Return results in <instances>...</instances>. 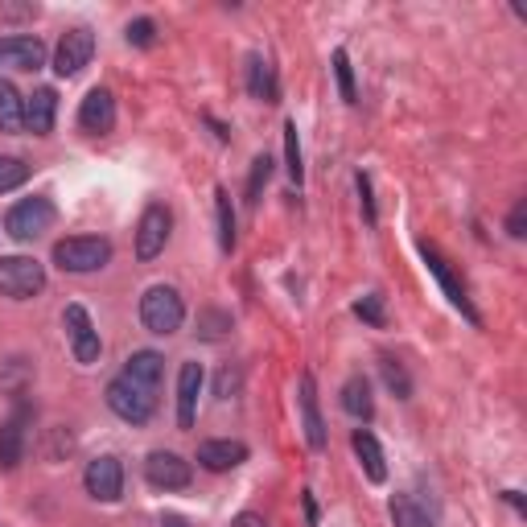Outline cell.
Segmentation results:
<instances>
[{
  "instance_id": "28",
  "label": "cell",
  "mask_w": 527,
  "mask_h": 527,
  "mask_svg": "<svg viewBox=\"0 0 527 527\" xmlns=\"http://www.w3.org/2000/svg\"><path fill=\"white\" fill-rule=\"evenodd\" d=\"M392 523H396V527H433L429 515L420 511L408 495H396V499H392Z\"/></svg>"
},
{
  "instance_id": "31",
  "label": "cell",
  "mask_w": 527,
  "mask_h": 527,
  "mask_svg": "<svg viewBox=\"0 0 527 527\" xmlns=\"http://www.w3.org/2000/svg\"><path fill=\"white\" fill-rule=\"evenodd\" d=\"M272 157L268 153H260L256 161H252V178H248V202H260V194H264V186H268V178H272Z\"/></svg>"
},
{
  "instance_id": "21",
  "label": "cell",
  "mask_w": 527,
  "mask_h": 527,
  "mask_svg": "<svg viewBox=\"0 0 527 527\" xmlns=\"http://www.w3.org/2000/svg\"><path fill=\"white\" fill-rule=\"evenodd\" d=\"M161 371H165V359L157 350H136V355H128V363H124V379L140 383V388H149V392H157Z\"/></svg>"
},
{
  "instance_id": "10",
  "label": "cell",
  "mask_w": 527,
  "mask_h": 527,
  "mask_svg": "<svg viewBox=\"0 0 527 527\" xmlns=\"http://www.w3.org/2000/svg\"><path fill=\"white\" fill-rule=\"evenodd\" d=\"M83 486H87L91 499L116 503L124 495V466H120V458H95V462H87Z\"/></svg>"
},
{
  "instance_id": "30",
  "label": "cell",
  "mask_w": 527,
  "mask_h": 527,
  "mask_svg": "<svg viewBox=\"0 0 527 527\" xmlns=\"http://www.w3.org/2000/svg\"><path fill=\"white\" fill-rule=\"evenodd\" d=\"M334 75H338V91H342V99H346V103H355L359 91H355V70H350L346 50H334Z\"/></svg>"
},
{
  "instance_id": "29",
  "label": "cell",
  "mask_w": 527,
  "mask_h": 527,
  "mask_svg": "<svg viewBox=\"0 0 527 527\" xmlns=\"http://www.w3.org/2000/svg\"><path fill=\"white\" fill-rule=\"evenodd\" d=\"M29 182V165L21 157H0V194H9Z\"/></svg>"
},
{
  "instance_id": "18",
  "label": "cell",
  "mask_w": 527,
  "mask_h": 527,
  "mask_svg": "<svg viewBox=\"0 0 527 527\" xmlns=\"http://www.w3.org/2000/svg\"><path fill=\"white\" fill-rule=\"evenodd\" d=\"M198 392H202V367L198 363H182V371H178V425L182 429H194Z\"/></svg>"
},
{
  "instance_id": "37",
  "label": "cell",
  "mask_w": 527,
  "mask_h": 527,
  "mask_svg": "<svg viewBox=\"0 0 527 527\" xmlns=\"http://www.w3.org/2000/svg\"><path fill=\"white\" fill-rule=\"evenodd\" d=\"M231 527H268V519H264V515H256V511H243V515H235V519H231Z\"/></svg>"
},
{
  "instance_id": "35",
  "label": "cell",
  "mask_w": 527,
  "mask_h": 527,
  "mask_svg": "<svg viewBox=\"0 0 527 527\" xmlns=\"http://www.w3.org/2000/svg\"><path fill=\"white\" fill-rule=\"evenodd\" d=\"M507 235H511V239H523V235H527V198H519L515 210L507 215Z\"/></svg>"
},
{
  "instance_id": "6",
  "label": "cell",
  "mask_w": 527,
  "mask_h": 527,
  "mask_svg": "<svg viewBox=\"0 0 527 527\" xmlns=\"http://www.w3.org/2000/svg\"><path fill=\"white\" fill-rule=\"evenodd\" d=\"M169 231H173L169 206L149 202L145 215H140V223H136V260H157L165 252V243H169Z\"/></svg>"
},
{
  "instance_id": "16",
  "label": "cell",
  "mask_w": 527,
  "mask_h": 527,
  "mask_svg": "<svg viewBox=\"0 0 527 527\" xmlns=\"http://www.w3.org/2000/svg\"><path fill=\"white\" fill-rule=\"evenodd\" d=\"M25 425H29V408H17L5 425H0V470H17L25 458Z\"/></svg>"
},
{
  "instance_id": "26",
  "label": "cell",
  "mask_w": 527,
  "mask_h": 527,
  "mask_svg": "<svg viewBox=\"0 0 527 527\" xmlns=\"http://www.w3.org/2000/svg\"><path fill=\"white\" fill-rule=\"evenodd\" d=\"M227 334H231V313H223V309H202L198 313V338L219 342Z\"/></svg>"
},
{
  "instance_id": "2",
  "label": "cell",
  "mask_w": 527,
  "mask_h": 527,
  "mask_svg": "<svg viewBox=\"0 0 527 527\" xmlns=\"http://www.w3.org/2000/svg\"><path fill=\"white\" fill-rule=\"evenodd\" d=\"M112 260V243L99 239V235H75V239H58L54 243V264L62 272H99L103 264Z\"/></svg>"
},
{
  "instance_id": "4",
  "label": "cell",
  "mask_w": 527,
  "mask_h": 527,
  "mask_svg": "<svg viewBox=\"0 0 527 527\" xmlns=\"http://www.w3.org/2000/svg\"><path fill=\"white\" fill-rule=\"evenodd\" d=\"M54 227V202L42 198V194H33V198H21L9 215H5V231L17 239V243H29V239H38Z\"/></svg>"
},
{
  "instance_id": "39",
  "label": "cell",
  "mask_w": 527,
  "mask_h": 527,
  "mask_svg": "<svg viewBox=\"0 0 527 527\" xmlns=\"http://www.w3.org/2000/svg\"><path fill=\"white\" fill-rule=\"evenodd\" d=\"M161 527H186V523H182L178 515H165V519H161Z\"/></svg>"
},
{
  "instance_id": "11",
  "label": "cell",
  "mask_w": 527,
  "mask_h": 527,
  "mask_svg": "<svg viewBox=\"0 0 527 527\" xmlns=\"http://www.w3.org/2000/svg\"><path fill=\"white\" fill-rule=\"evenodd\" d=\"M79 128L91 136H108L116 128V95L108 87H91L83 108H79Z\"/></svg>"
},
{
  "instance_id": "25",
  "label": "cell",
  "mask_w": 527,
  "mask_h": 527,
  "mask_svg": "<svg viewBox=\"0 0 527 527\" xmlns=\"http://www.w3.org/2000/svg\"><path fill=\"white\" fill-rule=\"evenodd\" d=\"M215 210H219V248L235 252V210H231V194L223 186L215 190Z\"/></svg>"
},
{
  "instance_id": "33",
  "label": "cell",
  "mask_w": 527,
  "mask_h": 527,
  "mask_svg": "<svg viewBox=\"0 0 527 527\" xmlns=\"http://www.w3.org/2000/svg\"><path fill=\"white\" fill-rule=\"evenodd\" d=\"M355 313H359L363 322H371L375 330L388 326V318H383V297H379V293H367L363 301H355Z\"/></svg>"
},
{
  "instance_id": "12",
  "label": "cell",
  "mask_w": 527,
  "mask_h": 527,
  "mask_svg": "<svg viewBox=\"0 0 527 527\" xmlns=\"http://www.w3.org/2000/svg\"><path fill=\"white\" fill-rule=\"evenodd\" d=\"M42 66H46L42 38H29V33L0 38V70H42Z\"/></svg>"
},
{
  "instance_id": "38",
  "label": "cell",
  "mask_w": 527,
  "mask_h": 527,
  "mask_svg": "<svg viewBox=\"0 0 527 527\" xmlns=\"http://www.w3.org/2000/svg\"><path fill=\"white\" fill-rule=\"evenodd\" d=\"M305 523H309V527H318V503H313L309 490H305Z\"/></svg>"
},
{
  "instance_id": "19",
  "label": "cell",
  "mask_w": 527,
  "mask_h": 527,
  "mask_svg": "<svg viewBox=\"0 0 527 527\" xmlns=\"http://www.w3.org/2000/svg\"><path fill=\"white\" fill-rule=\"evenodd\" d=\"M248 95L260 103H280V79L276 66L264 54H248Z\"/></svg>"
},
{
  "instance_id": "3",
  "label": "cell",
  "mask_w": 527,
  "mask_h": 527,
  "mask_svg": "<svg viewBox=\"0 0 527 527\" xmlns=\"http://www.w3.org/2000/svg\"><path fill=\"white\" fill-rule=\"evenodd\" d=\"M46 289V268L33 256H0V297L29 301Z\"/></svg>"
},
{
  "instance_id": "27",
  "label": "cell",
  "mask_w": 527,
  "mask_h": 527,
  "mask_svg": "<svg viewBox=\"0 0 527 527\" xmlns=\"http://www.w3.org/2000/svg\"><path fill=\"white\" fill-rule=\"evenodd\" d=\"M285 169H289V178H293V186H301L305 182V165H301V136H297V124L289 120L285 124Z\"/></svg>"
},
{
  "instance_id": "13",
  "label": "cell",
  "mask_w": 527,
  "mask_h": 527,
  "mask_svg": "<svg viewBox=\"0 0 527 527\" xmlns=\"http://www.w3.org/2000/svg\"><path fill=\"white\" fill-rule=\"evenodd\" d=\"M301 425H305V441L309 449H326V420H322V408H318V383H313V375L305 371L301 375Z\"/></svg>"
},
{
  "instance_id": "15",
  "label": "cell",
  "mask_w": 527,
  "mask_h": 527,
  "mask_svg": "<svg viewBox=\"0 0 527 527\" xmlns=\"http://www.w3.org/2000/svg\"><path fill=\"white\" fill-rule=\"evenodd\" d=\"M420 256H425V264H429V268H433V276L441 280V289L449 293V301H453V305H458V309L466 313V318H470V322L478 326V322H482V318H478V309L470 305V297H466V289L458 285V276H453V272H449V264L441 260V252H437V248H429V243H420Z\"/></svg>"
},
{
  "instance_id": "23",
  "label": "cell",
  "mask_w": 527,
  "mask_h": 527,
  "mask_svg": "<svg viewBox=\"0 0 527 527\" xmlns=\"http://www.w3.org/2000/svg\"><path fill=\"white\" fill-rule=\"evenodd\" d=\"M21 128H25V99L9 79H0V132H21Z\"/></svg>"
},
{
  "instance_id": "9",
  "label": "cell",
  "mask_w": 527,
  "mask_h": 527,
  "mask_svg": "<svg viewBox=\"0 0 527 527\" xmlns=\"http://www.w3.org/2000/svg\"><path fill=\"white\" fill-rule=\"evenodd\" d=\"M91 54H95V33L91 29H66L62 33V42H58V50H54V70H58V79H75L79 70L91 62Z\"/></svg>"
},
{
  "instance_id": "22",
  "label": "cell",
  "mask_w": 527,
  "mask_h": 527,
  "mask_svg": "<svg viewBox=\"0 0 527 527\" xmlns=\"http://www.w3.org/2000/svg\"><path fill=\"white\" fill-rule=\"evenodd\" d=\"M342 412H346V416H355V420H371L375 400H371V383H367V375H350V379L342 383Z\"/></svg>"
},
{
  "instance_id": "36",
  "label": "cell",
  "mask_w": 527,
  "mask_h": 527,
  "mask_svg": "<svg viewBox=\"0 0 527 527\" xmlns=\"http://www.w3.org/2000/svg\"><path fill=\"white\" fill-rule=\"evenodd\" d=\"M235 392H239V371H235V367H223V371H219V383H215V396H219V400H231Z\"/></svg>"
},
{
  "instance_id": "7",
  "label": "cell",
  "mask_w": 527,
  "mask_h": 527,
  "mask_svg": "<svg viewBox=\"0 0 527 527\" xmlns=\"http://www.w3.org/2000/svg\"><path fill=\"white\" fill-rule=\"evenodd\" d=\"M62 326H66V334H70V350H75V359H79L83 367L99 363L103 342H99V330H95V322H91V313H87L83 305H66Z\"/></svg>"
},
{
  "instance_id": "34",
  "label": "cell",
  "mask_w": 527,
  "mask_h": 527,
  "mask_svg": "<svg viewBox=\"0 0 527 527\" xmlns=\"http://www.w3.org/2000/svg\"><path fill=\"white\" fill-rule=\"evenodd\" d=\"M355 186H359V202H363V219H367V227H375L379 215H375V198H371V178H367V173H359Z\"/></svg>"
},
{
  "instance_id": "5",
  "label": "cell",
  "mask_w": 527,
  "mask_h": 527,
  "mask_svg": "<svg viewBox=\"0 0 527 527\" xmlns=\"http://www.w3.org/2000/svg\"><path fill=\"white\" fill-rule=\"evenodd\" d=\"M108 408L120 420H128V425H149L153 412H157V396L149 388H140V383H132V379L120 375V379L108 383Z\"/></svg>"
},
{
  "instance_id": "24",
  "label": "cell",
  "mask_w": 527,
  "mask_h": 527,
  "mask_svg": "<svg viewBox=\"0 0 527 527\" xmlns=\"http://www.w3.org/2000/svg\"><path fill=\"white\" fill-rule=\"evenodd\" d=\"M379 375H383V383H388V392H392L396 400H408V396H412V379H408V371H404L400 359L383 355V359H379Z\"/></svg>"
},
{
  "instance_id": "1",
  "label": "cell",
  "mask_w": 527,
  "mask_h": 527,
  "mask_svg": "<svg viewBox=\"0 0 527 527\" xmlns=\"http://www.w3.org/2000/svg\"><path fill=\"white\" fill-rule=\"evenodd\" d=\"M140 322H145L149 334L157 338H169L178 334L182 322H186V301L173 285H153L145 297H140Z\"/></svg>"
},
{
  "instance_id": "8",
  "label": "cell",
  "mask_w": 527,
  "mask_h": 527,
  "mask_svg": "<svg viewBox=\"0 0 527 527\" xmlns=\"http://www.w3.org/2000/svg\"><path fill=\"white\" fill-rule=\"evenodd\" d=\"M145 478L157 486V490H186L194 482V470L182 453L173 449H153L145 458Z\"/></svg>"
},
{
  "instance_id": "32",
  "label": "cell",
  "mask_w": 527,
  "mask_h": 527,
  "mask_svg": "<svg viewBox=\"0 0 527 527\" xmlns=\"http://www.w3.org/2000/svg\"><path fill=\"white\" fill-rule=\"evenodd\" d=\"M124 38H128V46H140V50H149V46L157 42V21H149V17H136V21H128Z\"/></svg>"
},
{
  "instance_id": "17",
  "label": "cell",
  "mask_w": 527,
  "mask_h": 527,
  "mask_svg": "<svg viewBox=\"0 0 527 527\" xmlns=\"http://www.w3.org/2000/svg\"><path fill=\"white\" fill-rule=\"evenodd\" d=\"M54 116H58V95H54V87H38V91L25 99V128L33 136H50Z\"/></svg>"
},
{
  "instance_id": "20",
  "label": "cell",
  "mask_w": 527,
  "mask_h": 527,
  "mask_svg": "<svg viewBox=\"0 0 527 527\" xmlns=\"http://www.w3.org/2000/svg\"><path fill=\"white\" fill-rule=\"evenodd\" d=\"M350 449H355V458L363 462V470H367L371 482H388V462H383V449H379V441H375L371 429H355V433H350Z\"/></svg>"
},
{
  "instance_id": "14",
  "label": "cell",
  "mask_w": 527,
  "mask_h": 527,
  "mask_svg": "<svg viewBox=\"0 0 527 527\" xmlns=\"http://www.w3.org/2000/svg\"><path fill=\"white\" fill-rule=\"evenodd\" d=\"M198 462H202V470H210V474H227V470H235V466H243L248 462V445L243 441H202L198 445Z\"/></svg>"
}]
</instances>
